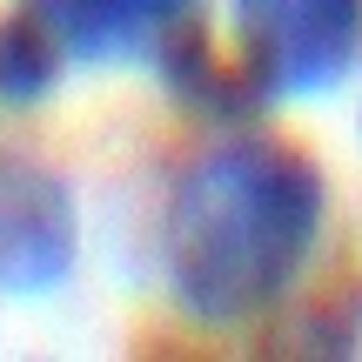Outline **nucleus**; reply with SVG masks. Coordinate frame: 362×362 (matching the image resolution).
<instances>
[{"label": "nucleus", "mask_w": 362, "mask_h": 362, "mask_svg": "<svg viewBox=\"0 0 362 362\" xmlns=\"http://www.w3.org/2000/svg\"><path fill=\"white\" fill-rule=\"evenodd\" d=\"M329 188L302 148L228 141L181 175L161 221V275L188 322L242 329L302 282Z\"/></svg>", "instance_id": "f257e3e1"}, {"label": "nucleus", "mask_w": 362, "mask_h": 362, "mask_svg": "<svg viewBox=\"0 0 362 362\" xmlns=\"http://www.w3.org/2000/svg\"><path fill=\"white\" fill-rule=\"evenodd\" d=\"M235 74L255 101H309L349 74L362 0H228Z\"/></svg>", "instance_id": "f03ea898"}, {"label": "nucleus", "mask_w": 362, "mask_h": 362, "mask_svg": "<svg viewBox=\"0 0 362 362\" xmlns=\"http://www.w3.org/2000/svg\"><path fill=\"white\" fill-rule=\"evenodd\" d=\"M74 194L47 168H7L0 175V288L40 296L74 269Z\"/></svg>", "instance_id": "7ed1b4c3"}, {"label": "nucleus", "mask_w": 362, "mask_h": 362, "mask_svg": "<svg viewBox=\"0 0 362 362\" xmlns=\"http://www.w3.org/2000/svg\"><path fill=\"white\" fill-rule=\"evenodd\" d=\"M188 7L194 0H27V13L54 34V47L88 67L161 54V40L188 21Z\"/></svg>", "instance_id": "20e7f679"}, {"label": "nucleus", "mask_w": 362, "mask_h": 362, "mask_svg": "<svg viewBox=\"0 0 362 362\" xmlns=\"http://www.w3.org/2000/svg\"><path fill=\"white\" fill-rule=\"evenodd\" d=\"M61 67H67V54L54 47V34L27 7L13 21H0V101H40L61 81Z\"/></svg>", "instance_id": "39448f33"}]
</instances>
